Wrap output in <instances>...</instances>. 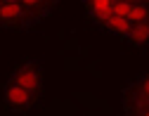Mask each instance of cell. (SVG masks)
Segmentation results:
<instances>
[{"label": "cell", "mask_w": 149, "mask_h": 116, "mask_svg": "<svg viewBox=\"0 0 149 116\" xmlns=\"http://www.w3.org/2000/svg\"><path fill=\"white\" fill-rule=\"evenodd\" d=\"M3 3H22V0H3Z\"/></svg>", "instance_id": "11"}, {"label": "cell", "mask_w": 149, "mask_h": 116, "mask_svg": "<svg viewBox=\"0 0 149 116\" xmlns=\"http://www.w3.org/2000/svg\"><path fill=\"white\" fill-rule=\"evenodd\" d=\"M130 22H133V24L149 22V3H144V0L133 3V7H130Z\"/></svg>", "instance_id": "9"}, {"label": "cell", "mask_w": 149, "mask_h": 116, "mask_svg": "<svg viewBox=\"0 0 149 116\" xmlns=\"http://www.w3.org/2000/svg\"><path fill=\"white\" fill-rule=\"evenodd\" d=\"M22 5L31 12V17L36 19V22H43L45 17L52 14V10L59 5V0H22Z\"/></svg>", "instance_id": "6"}, {"label": "cell", "mask_w": 149, "mask_h": 116, "mask_svg": "<svg viewBox=\"0 0 149 116\" xmlns=\"http://www.w3.org/2000/svg\"><path fill=\"white\" fill-rule=\"evenodd\" d=\"M0 5H3V0H0Z\"/></svg>", "instance_id": "13"}, {"label": "cell", "mask_w": 149, "mask_h": 116, "mask_svg": "<svg viewBox=\"0 0 149 116\" xmlns=\"http://www.w3.org/2000/svg\"><path fill=\"white\" fill-rule=\"evenodd\" d=\"M36 19L22 3H3L0 5V29H10V31H29L33 29Z\"/></svg>", "instance_id": "2"}, {"label": "cell", "mask_w": 149, "mask_h": 116, "mask_svg": "<svg viewBox=\"0 0 149 116\" xmlns=\"http://www.w3.org/2000/svg\"><path fill=\"white\" fill-rule=\"evenodd\" d=\"M149 107V71L140 73L135 81L123 88V109Z\"/></svg>", "instance_id": "3"}, {"label": "cell", "mask_w": 149, "mask_h": 116, "mask_svg": "<svg viewBox=\"0 0 149 116\" xmlns=\"http://www.w3.org/2000/svg\"><path fill=\"white\" fill-rule=\"evenodd\" d=\"M81 3L85 5L88 17H90L97 26H102L107 19L111 17V10H114V3H111V0H81Z\"/></svg>", "instance_id": "5"}, {"label": "cell", "mask_w": 149, "mask_h": 116, "mask_svg": "<svg viewBox=\"0 0 149 116\" xmlns=\"http://www.w3.org/2000/svg\"><path fill=\"white\" fill-rule=\"evenodd\" d=\"M3 100H5V104L10 107V109H14V111H29L36 102L33 95L29 92V90H24L22 85H17V83H5V88H3Z\"/></svg>", "instance_id": "4"}, {"label": "cell", "mask_w": 149, "mask_h": 116, "mask_svg": "<svg viewBox=\"0 0 149 116\" xmlns=\"http://www.w3.org/2000/svg\"><path fill=\"white\" fill-rule=\"evenodd\" d=\"M111 3H118V0H111Z\"/></svg>", "instance_id": "12"}, {"label": "cell", "mask_w": 149, "mask_h": 116, "mask_svg": "<svg viewBox=\"0 0 149 116\" xmlns=\"http://www.w3.org/2000/svg\"><path fill=\"white\" fill-rule=\"evenodd\" d=\"M130 26H133V22H130V19H123V17H116V14H111L107 22L102 24V29H104L107 33L118 36V38H125L128 31H130Z\"/></svg>", "instance_id": "8"}, {"label": "cell", "mask_w": 149, "mask_h": 116, "mask_svg": "<svg viewBox=\"0 0 149 116\" xmlns=\"http://www.w3.org/2000/svg\"><path fill=\"white\" fill-rule=\"evenodd\" d=\"M144 3H149V0H144Z\"/></svg>", "instance_id": "14"}, {"label": "cell", "mask_w": 149, "mask_h": 116, "mask_svg": "<svg viewBox=\"0 0 149 116\" xmlns=\"http://www.w3.org/2000/svg\"><path fill=\"white\" fill-rule=\"evenodd\" d=\"M125 116H149V107H140V109H123Z\"/></svg>", "instance_id": "10"}, {"label": "cell", "mask_w": 149, "mask_h": 116, "mask_svg": "<svg viewBox=\"0 0 149 116\" xmlns=\"http://www.w3.org/2000/svg\"><path fill=\"white\" fill-rule=\"evenodd\" d=\"M10 83H17V85H22L24 90H29L36 100L40 97V92H43V66L38 62H22L19 66H14V71L10 73Z\"/></svg>", "instance_id": "1"}, {"label": "cell", "mask_w": 149, "mask_h": 116, "mask_svg": "<svg viewBox=\"0 0 149 116\" xmlns=\"http://www.w3.org/2000/svg\"><path fill=\"white\" fill-rule=\"evenodd\" d=\"M123 41H125L128 45H133V48H140V50L149 48V22H137V24H133Z\"/></svg>", "instance_id": "7"}]
</instances>
